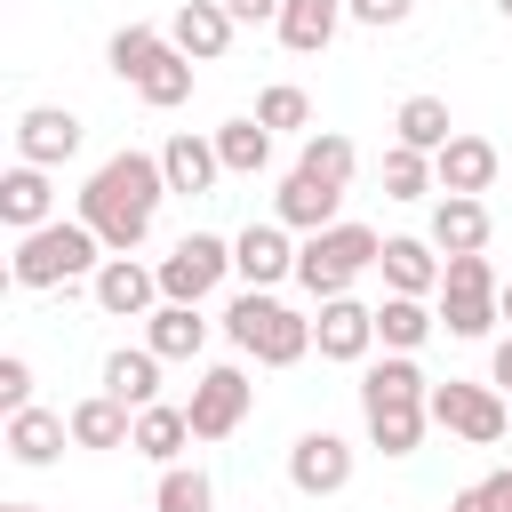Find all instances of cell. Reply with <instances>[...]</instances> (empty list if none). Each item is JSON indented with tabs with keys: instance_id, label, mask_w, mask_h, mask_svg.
<instances>
[{
	"instance_id": "obj_1",
	"label": "cell",
	"mask_w": 512,
	"mask_h": 512,
	"mask_svg": "<svg viewBox=\"0 0 512 512\" xmlns=\"http://www.w3.org/2000/svg\"><path fill=\"white\" fill-rule=\"evenodd\" d=\"M168 200V168L160 152H112L88 184H80V224L112 248V256H136L152 240V216Z\"/></svg>"
},
{
	"instance_id": "obj_2",
	"label": "cell",
	"mask_w": 512,
	"mask_h": 512,
	"mask_svg": "<svg viewBox=\"0 0 512 512\" xmlns=\"http://www.w3.org/2000/svg\"><path fill=\"white\" fill-rule=\"evenodd\" d=\"M360 424H368V440L384 456H416V440L432 424V376L416 368V352L368 360V376H360Z\"/></svg>"
},
{
	"instance_id": "obj_3",
	"label": "cell",
	"mask_w": 512,
	"mask_h": 512,
	"mask_svg": "<svg viewBox=\"0 0 512 512\" xmlns=\"http://www.w3.org/2000/svg\"><path fill=\"white\" fill-rule=\"evenodd\" d=\"M112 248L80 224V216H48L40 232H16V256H8V280L16 288H32V296H48V288H72V280H96V264H104Z\"/></svg>"
},
{
	"instance_id": "obj_4",
	"label": "cell",
	"mask_w": 512,
	"mask_h": 512,
	"mask_svg": "<svg viewBox=\"0 0 512 512\" xmlns=\"http://www.w3.org/2000/svg\"><path fill=\"white\" fill-rule=\"evenodd\" d=\"M224 336H232L248 360H264V368H296V360L312 352V320L288 312L272 288H240V296L224 304Z\"/></svg>"
},
{
	"instance_id": "obj_5",
	"label": "cell",
	"mask_w": 512,
	"mask_h": 512,
	"mask_svg": "<svg viewBox=\"0 0 512 512\" xmlns=\"http://www.w3.org/2000/svg\"><path fill=\"white\" fill-rule=\"evenodd\" d=\"M376 256H384V240H376L368 224L336 216L328 232H304V248H296V288H304V296H352V280H360Z\"/></svg>"
},
{
	"instance_id": "obj_6",
	"label": "cell",
	"mask_w": 512,
	"mask_h": 512,
	"mask_svg": "<svg viewBox=\"0 0 512 512\" xmlns=\"http://www.w3.org/2000/svg\"><path fill=\"white\" fill-rule=\"evenodd\" d=\"M432 424L456 432V440H472V448H488V440L512 432V408H504L496 384H464V376H448V384H432Z\"/></svg>"
},
{
	"instance_id": "obj_7",
	"label": "cell",
	"mask_w": 512,
	"mask_h": 512,
	"mask_svg": "<svg viewBox=\"0 0 512 512\" xmlns=\"http://www.w3.org/2000/svg\"><path fill=\"white\" fill-rule=\"evenodd\" d=\"M224 272H232V240H216V232H184V240L160 256V296H168V304H200V296L224 288Z\"/></svg>"
},
{
	"instance_id": "obj_8",
	"label": "cell",
	"mask_w": 512,
	"mask_h": 512,
	"mask_svg": "<svg viewBox=\"0 0 512 512\" xmlns=\"http://www.w3.org/2000/svg\"><path fill=\"white\" fill-rule=\"evenodd\" d=\"M248 400H256L248 368H232V360L200 368V384H192V400H184V416H192V440H232V432L248 424Z\"/></svg>"
},
{
	"instance_id": "obj_9",
	"label": "cell",
	"mask_w": 512,
	"mask_h": 512,
	"mask_svg": "<svg viewBox=\"0 0 512 512\" xmlns=\"http://www.w3.org/2000/svg\"><path fill=\"white\" fill-rule=\"evenodd\" d=\"M288 488H296V496H344V488H352V440H336L328 424L304 432V440L288 448Z\"/></svg>"
},
{
	"instance_id": "obj_10",
	"label": "cell",
	"mask_w": 512,
	"mask_h": 512,
	"mask_svg": "<svg viewBox=\"0 0 512 512\" xmlns=\"http://www.w3.org/2000/svg\"><path fill=\"white\" fill-rule=\"evenodd\" d=\"M88 296H96V312H112V320H144V312L160 304V264L104 256V264H96V280H88Z\"/></svg>"
},
{
	"instance_id": "obj_11",
	"label": "cell",
	"mask_w": 512,
	"mask_h": 512,
	"mask_svg": "<svg viewBox=\"0 0 512 512\" xmlns=\"http://www.w3.org/2000/svg\"><path fill=\"white\" fill-rule=\"evenodd\" d=\"M232 272H240L248 288H280V280H296V240H288V224H280V216L248 224V232L232 240Z\"/></svg>"
},
{
	"instance_id": "obj_12",
	"label": "cell",
	"mask_w": 512,
	"mask_h": 512,
	"mask_svg": "<svg viewBox=\"0 0 512 512\" xmlns=\"http://www.w3.org/2000/svg\"><path fill=\"white\" fill-rule=\"evenodd\" d=\"M368 344H376V304H360V296H320L312 352H320V360H368Z\"/></svg>"
},
{
	"instance_id": "obj_13",
	"label": "cell",
	"mask_w": 512,
	"mask_h": 512,
	"mask_svg": "<svg viewBox=\"0 0 512 512\" xmlns=\"http://www.w3.org/2000/svg\"><path fill=\"white\" fill-rule=\"evenodd\" d=\"M80 112H64V104H32L24 120H16V160H32V168H64L72 152H80Z\"/></svg>"
},
{
	"instance_id": "obj_14",
	"label": "cell",
	"mask_w": 512,
	"mask_h": 512,
	"mask_svg": "<svg viewBox=\"0 0 512 512\" xmlns=\"http://www.w3.org/2000/svg\"><path fill=\"white\" fill-rule=\"evenodd\" d=\"M488 200L480 192H440V208H432V248L440 256H480L488 248Z\"/></svg>"
},
{
	"instance_id": "obj_15",
	"label": "cell",
	"mask_w": 512,
	"mask_h": 512,
	"mask_svg": "<svg viewBox=\"0 0 512 512\" xmlns=\"http://www.w3.org/2000/svg\"><path fill=\"white\" fill-rule=\"evenodd\" d=\"M232 32H240V24H232V8H224V0H184V8L168 16V40H176L192 64H216V56L232 48Z\"/></svg>"
},
{
	"instance_id": "obj_16",
	"label": "cell",
	"mask_w": 512,
	"mask_h": 512,
	"mask_svg": "<svg viewBox=\"0 0 512 512\" xmlns=\"http://www.w3.org/2000/svg\"><path fill=\"white\" fill-rule=\"evenodd\" d=\"M432 168H440V192H488V184L504 176V152H496L488 136H448V144L432 152Z\"/></svg>"
},
{
	"instance_id": "obj_17",
	"label": "cell",
	"mask_w": 512,
	"mask_h": 512,
	"mask_svg": "<svg viewBox=\"0 0 512 512\" xmlns=\"http://www.w3.org/2000/svg\"><path fill=\"white\" fill-rule=\"evenodd\" d=\"M48 216H56V184H48V168L16 160V168L0 176V224H8V232H40Z\"/></svg>"
},
{
	"instance_id": "obj_18",
	"label": "cell",
	"mask_w": 512,
	"mask_h": 512,
	"mask_svg": "<svg viewBox=\"0 0 512 512\" xmlns=\"http://www.w3.org/2000/svg\"><path fill=\"white\" fill-rule=\"evenodd\" d=\"M336 208H344V192H336V184H320V176H304V168H288V184L272 192V216H280L288 232H328V224H336Z\"/></svg>"
},
{
	"instance_id": "obj_19",
	"label": "cell",
	"mask_w": 512,
	"mask_h": 512,
	"mask_svg": "<svg viewBox=\"0 0 512 512\" xmlns=\"http://www.w3.org/2000/svg\"><path fill=\"white\" fill-rule=\"evenodd\" d=\"M376 272H384V288H392V296H432V288H440V272H448V256H440L432 240H384Z\"/></svg>"
},
{
	"instance_id": "obj_20",
	"label": "cell",
	"mask_w": 512,
	"mask_h": 512,
	"mask_svg": "<svg viewBox=\"0 0 512 512\" xmlns=\"http://www.w3.org/2000/svg\"><path fill=\"white\" fill-rule=\"evenodd\" d=\"M336 24H344V0H280V16H272L288 56H320L336 40Z\"/></svg>"
},
{
	"instance_id": "obj_21",
	"label": "cell",
	"mask_w": 512,
	"mask_h": 512,
	"mask_svg": "<svg viewBox=\"0 0 512 512\" xmlns=\"http://www.w3.org/2000/svg\"><path fill=\"white\" fill-rule=\"evenodd\" d=\"M160 168H168V192H184V200H200L216 176H224V160H216V136H168L160 144Z\"/></svg>"
},
{
	"instance_id": "obj_22",
	"label": "cell",
	"mask_w": 512,
	"mask_h": 512,
	"mask_svg": "<svg viewBox=\"0 0 512 512\" xmlns=\"http://www.w3.org/2000/svg\"><path fill=\"white\" fill-rule=\"evenodd\" d=\"M144 344L160 352V360H200V344H208V320H200V304H152L144 312Z\"/></svg>"
},
{
	"instance_id": "obj_23",
	"label": "cell",
	"mask_w": 512,
	"mask_h": 512,
	"mask_svg": "<svg viewBox=\"0 0 512 512\" xmlns=\"http://www.w3.org/2000/svg\"><path fill=\"white\" fill-rule=\"evenodd\" d=\"M64 440H72V416H56V408H16V416H8V456L32 464V472L56 464Z\"/></svg>"
},
{
	"instance_id": "obj_24",
	"label": "cell",
	"mask_w": 512,
	"mask_h": 512,
	"mask_svg": "<svg viewBox=\"0 0 512 512\" xmlns=\"http://www.w3.org/2000/svg\"><path fill=\"white\" fill-rule=\"evenodd\" d=\"M136 440V408L112 400V392H88L72 408V448H128Z\"/></svg>"
},
{
	"instance_id": "obj_25",
	"label": "cell",
	"mask_w": 512,
	"mask_h": 512,
	"mask_svg": "<svg viewBox=\"0 0 512 512\" xmlns=\"http://www.w3.org/2000/svg\"><path fill=\"white\" fill-rule=\"evenodd\" d=\"M432 328H440V312H432L424 296H384V304H376V344H384V352H424Z\"/></svg>"
},
{
	"instance_id": "obj_26",
	"label": "cell",
	"mask_w": 512,
	"mask_h": 512,
	"mask_svg": "<svg viewBox=\"0 0 512 512\" xmlns=\"http://www.w3.org/2000/svg\"><path fill=\"white\" fill-rule=\"evenodd\" d=\"M136 96H144L152 112H176V104L192 96V56H184L176 40H160V48H152V64L136 72Z\"/></svg>"
},
{
	"instance_id": "obj_27",
	"label": "cell",
	"mask_w": 512,
	"mask_h": 512,
	"mask_svg": "<svg viewBox=\"0 0 512 512\" xmlns=\"http://www.w3.org/2000/svg\"><path fill=\"white\" fill-rule=\"evenodd\" d=\"M104 392L128 400V408H152V400H160V352H152V344H136V352L120 344V352L104 360Z\"/></svg>"
},
{
	"instance_id": "obj_28",
	"label": "cell",
	"mask_w": 512,
	"mask_h": 512,
	"mask_svg": "<svg viewBox=\"0 0 512 512\" xmlns=\"http://www.w3.org/2000/svg\"><path fill=\"white\" fill-rule=\"evenodd\" d=\"M216 160H224V176H264L272 168V128L248 112V120H224L216 128Z\"/></svg>"
},
{
	"instance_id": "obj_29",
	"label": "cell",
	"mask_w": 512,
	"mask_h": 512,
	"mask_svg": "<svg viewBox=\"0 0 512 512\" xmlns=\"http://www.w3.org/2000/svg\"><path fill=\"white\" fill-rule=\"evenodd\" d=\"M184 440H192V416L184 408H168V400H152V408H136V456H152V464H176L184 456Z\"/></svg>"
},
{
	"instance_id": "obj_30",
	"label": "cell",
	"mask_w": 512,
	"mask_h": 512,
	"mask_svg": "<svg viewBox=\"0 0 512 512\" xmlns=\"http://www.w3.org/2000/svg\"><path fill=\"white\" fill-rule=\"evenodd\" d=\"M296 168L344 192V184H352V168H360V144H352V136H336V128H312V136H304V152H296Z\"/></svg>"
},
{
	"instance_id": "obj_31",
	"label": "cell",
	"mask_w": 512,
	"mask_h": 512,
	"mask_svg": "<svg viewBox=\"0 0 512 512\" xmlns=\"http://www.w3.org/2000/svg\"><path fill=\"white\" fill-rule=\"evenodd\" d=\"M392 128H400V144H416V152H440V144L456 136V120H448V96H408V104L392 112Z\"/></svg>"
},
{
	"instance_id": "obj_32",
	"label": "cell",
	"mask_w": 512,
	"mask_h": 512,
	"mask_svg": "<svg viewBox=\"0 0 512 512\" xmlns=\"http://www.w3.org/2000/svg\"><path fill=\"white\" fill-rule=\"evenodd\" d=\"M152 512H216V480H208L200 464H160Z\"/></svg>"
},
{
	"instance_id": "obj_33",
	"label": "cell",
	"mask_w": 512,
	"mask_h": 512,
	"mask_svg": "<svg viewBox=\"0 0 512 512\" xmlns=\"http://www.w3.org/2000/svg\"><path fill=\"white\" fill-rule=\"evenodd\" d=\"M432 184H440L432 152H416V144H392L384 152V200H424Z\"/></svg>"
},
{
	"instance_id": "obj_34",
	"label": "cell",
	"mask_w": 512,
	"mask_h": 512,
	"mask_svg": "<svg viewBox=\"0 0 512 512\" xmlns=\"http://www.w3.org/2000/svg\"><path fill=\"white\" fill-rule=\"evenodd\" d=\"M496 320H504V304H496V296H440V328H448V336H464V344H480Z\"/></svg>"
},
{
	"instance_id": "obj_35",
	"label": "cell",
	"mask_w": 512,
	"mask_h": 512,
	"mask_svg": "<svg viewBox=\"0 0 512 512\" xmlns=\"http://www.w3.org/2000/svg\"><path fill=\"white\" fill-rule=\"evenodd\" d=\"M256 120H264V128H312V96H304L296 80H272V88L256 96Z\"/></svg>"
},
{
	"instance_id": "obj_36",
	"label": "cell",
	"mask_w": 512,
	"mask_h": 512,
	"mask_svg": "<svg viewBox=\"0 0 512 512\" xmlns=\"http://www.w3.org/2000/svg\"><path fill=\"white\" fill-rule=\"evenodd\" d=\"M440 296H504V280H496V264H488V256H448Z\"/></svg>"
},
{
	"instance_id": "obj_37",
	"label": "cell",
	"mask_w": 512,
	"mask_h": 512,
	"mask_svg": "<svg viewBox=\"0 0 512 512\" xmlns=\"http://www.w3.org/2000/svg\"><path fill=\"white\" fill-rule=\"evenodd\" d=\"M344 16H352V24H368V32H392V24H408V16H416V0H344Z\"/></svg>"
},
{
	"instance_id": "obj_38",
	"label": "cell",
	"mask_w": 512,
	"mask_h": 512,
	"mask_svg": "<svg viewBox=\"0 0 512 512\" xmlns=\"http://www.w3.org/2000/svg\"><path fill=\"white\" fill-rule=\"evenodd\" d=\"M0 408H8V416H16V408H32V360H24V352H8V360H0Z\"/></svg>"
},
{
	"instance_id": "obj_39",
	"label": "cell",
	"mask_w": 512,
	"mask_h": 512,
	"mask_svg": "<svg viewBox=\"0 0 512 512\" xmlns=\"http://www.w3.org/2000/svg\"><path fill=\"white\" fill-rule=\"evenodd\" d=\"M448 512H504V488H496V472H488V480H472V488H464Z\"/></svg>"
},
{
	"instance_id": "obj_40",
	"label": "cell",
	"mask_w": 512,
	"mask_h": 512,
	"mask_svg": "<svg viewBox=\"0 0 512 512\" xmlns=\"http://www.w3.org/2000/svg\"><path fill=\"white\" fill-rule=\"evenodd\" d=\"M232 8V24H272L280 16V0H224Z\"/></svg>"
},
{
	"instance_id": "obj_41",
	"label": "cell",
	"mask_w": 512,
	"mask_h": 512,
	"mask_svg": "<svg viewBox=\"0 0 512 512\" xmlns=\"http://www.w3.org/2000/svg\"><path fill=\"white\" fill-rule=\"evenodd\" d=\"M488 384L512 392V336H496V352H488Z\"/></svg>"
},
{
	"instance_id": "obj_42",
	"label": "cell",
	"mask_w": 512,
	"mask_h": 512,
	"mask_svg": "<svg viewBox=\"0 0 512 512\" xmlns=\"http://www.w3.org/2000/svg\"><path fill=\"white\" fill-rule=\"evenodd\" d=\"M496 488H504V512H512V472H496Z\"/></svg>"
},
{
	"instance_id": "obj_43",
	"label": "cell",
	"mask_w": 512,
	"mask_h": 512,
	"mask_svg": "<svg viewBox=\"0 0 512 512\" xmlns=\"http://www.w3.org/2000/svg\"><path fill=\"white\" fill-rule=\"evenodd\" d=\"M496 304H504V320H512V280H504V296H496Z\"/></svg>"
},
{
	"instance_id": "obj_44",
	"label": "cell",
	"mask_w": 512,
	"mask_h": 512,
	"mask_svg": "<svg viewBox=\"0 0 512 512\" xmlns=\"http://www.w3.org/2000/svg\"><path fill=\"white\" fill-rule=\"evenodd\" d=\"M0 512H40V504H0Z\"/></svg>"
},
{
	"instance_id": "obj_45",
	"label": "cell",
	"mask_w": 512,
	"mask_h": 512,
	"mask_svg": "<svg viewBox=\"0 0 512 512\" xmlns=\"http://www.w3.org/2000/svg\"><path fill=\"white\" fill-rule=\"evenodd\" d=\"M496 8H504V24H512V0H496Z\"/></svg>"
}]
</instances>
